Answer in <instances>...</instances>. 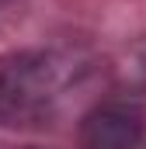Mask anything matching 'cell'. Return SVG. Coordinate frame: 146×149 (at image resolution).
Instances as JSON below:
<instances>
[{"label":"cell","instance_id":"6da1fadb","mask_svg":"<svg viewBox=\"0 0 146 149\" xmlns=\"http://www.w3.org/2000/svg\"><path fill=\"white\" fill-rule=\"evenodd\" d=\"M70 87V66L56 52L21 49L0 56V125L32 128L59 111Z\"/></svg>","mask_w":146,"mask_h":149},{"label":"cell","instance_id":"7a4b0ae2","mask_svg":"<svg viewBox=\"0 0 146 149\" xmlns=\"http://www.w3.org/2000/svg\"><path fill=\"white\" fill-rule=\"evenodd\" d=\"M146 132V114L136 101H101L80 121V149H136Z\"/></svg>","mask_w":146,"mask_h":149},{"label":"cell","instance_id":"3957f363","mask_svg":"<svg viewBox=\"0 0 146 149\" xmlns=\"http://www.w3.org/2000/svg\"><path fill=\"white\" fill-rule=\"evenodd\" d=\"M18 149H42V146H18Z\"/></svg>","mask_w":146,"mask_h":149}]
</instances>
